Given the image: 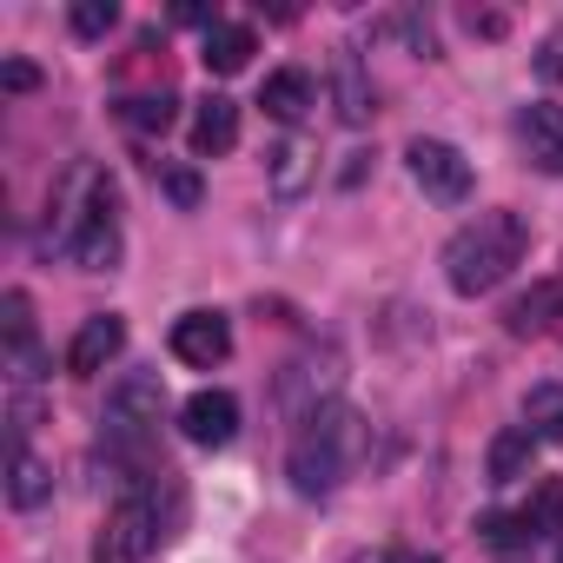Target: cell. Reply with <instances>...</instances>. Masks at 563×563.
I'll return each instance as SVG.
<instances>
[{
    "mask_svg": "<svg viewBox=\"0 0 563 563\" xmlns=\"http://www.w3.org/2000/svg\"><path fill=\"white\" fill-rule=\"evenodd\" d=\"M365 438H372V424H365L345 398L312 405V411L299 418V431H292V457H286L292 490H299V497H332V490L352 477V464L365 457Z\"/></svg>",
    "mask_w": 563,
    "mask_h": 563,
    "instance_id": "cell-1",
    "label": "cell"
},
{
    "mask_svg": "<svg viewBox=\"0 0 563 563\" xmlns=\"http://www.w3.org/2000/svg\"><path fill=\"white\" fill-rule=\"evenodd\" d=\"M523 252H530V225L517 212H477L444 239V278L457 299H484L523 265Z\"/></svg>",
    "mask_w": 563,
    "mask_h": 563,
    "instance_id": "cell-2",
    "label": "cell"
},
{
    "mask_svg": "<svg viewBox=\"0 0 563 563\" xmlns=\"http://www.w3.org/2000/svg\"><path fill=\"white\" fill-rule=\"evenodd\" d=\"M67 245H74L80 272H120V252H126V239H120V186L107 173H87V206L74 212Z\"/></svg>",
    "mask_w": 563,
    "mask_h": 563,
    "instance_id": "cell-3",
    "label": "cell"
},
{
    "mask_svg": "<svg viewBox=\"0 0 563 563\" xmlns=\"http://www.w3.org/2000/svg\"><path fill=\"white\" fill-rule=\"evenodd\" d=\"M159 543V510L140 484H126V497L107 510L100 537H93V563H146Z\"/></svg>",
    "mask_w": 563,
    "mask_h": 563,
    "instance_id": "cell-4",
    "label": "cell"
},
{
    "mask_svg": "<svg viewBox=\"0 0 563 563\" xmlns=\"http://www.w3.org/2000/svg\"><path fill=\"white\" fill-rule=\"evenodd\" d=\"M405 159H411V179L424 186V199H438V206H464L471 199V159L451 146V140H411L405 146Z\"/></svg>",
    "mask_w": 563,
    "mask_h": 563,
    "instance_id": "cell-5",
    "label": "cell"
},
{
    "mask_svg": "<svg viewBox=\"0 0 563 563\" xmlns=\"http://www.w3.org/2000/svg\"><path fill=\"white\" fill-rule=\"evenodd\" d=\"M166 345H173V358H179V365L212 372V365H225V358H232V325H225V312H179V319H173V332H166Z\"/></svg>",
    "mask_w": 563,
    "mask_h": 563,
    "instance_id": "cell-6",
    "label": "cell"
},
{
    "mask_svg": "<svg viewBox=\"0 0 563 563\" xmlns=\"http://www.w3.org/2000/svg\"><path fill=\"white\" fill-rule=\"evenodd\" d=\"M159 411H166V385H159V372H126V378H113V391H107V418H113L120 438L153 431Z\"/></svg>",
    "mask_w": 563,
    "mask_h": 563,
    "instance_id": "cell-7",
    "label": "cell"
},
{
    "mask_svg": "<svg viewBox=\"0 0 563 563\" xmlns=\"http://www.w3.org/2000/svg\"><path fill=\"white\" fill-rule=\"evenodd\" d=\"M120 352H126V319H120V312H93V319L74 332V345H67V372H74V378H93V372H107Z\"/></svg>",
    "mask_w": 563,
    "mask_h": 563,
    "instance_id": "cell-8",
    "label": "cell"
},
{
    "mask_svg": "<svg viewBox=\"0 0 563 563\" xmlns=\"http://www.w3.org/2000/svg\"><path fill=\"white\" fill-rule=\"evenodd\" d=\"M179 431H186L192 444H206V451L232 444V438H239V398H232V391H192V398L179 405Z\"/></svg>",
    "mask_w": 563,
    "mask_h": 563,
    "instance_id": "cell-9",
    "label": "cell"
},
{
    "mask_svg": "<svg viewBox=\"0 0 563 563\" xmlns=\"http://www.w3.org/2000/svg\"><path fill=\"white\" fill-rule=\"evenodd\" d=\"M556 319H563V272H556V278H537L530 292H517V299L504 306V332H510V339H543Z\"/></svg>",
    "mask_w": 563,
    "mask_h": 563,
    "instance_id": "cell-10",
    "label": "cell"
},
{
    "mask_svg": "<svg viewBox=\"0 0 563 563\" xmlns=\"http://www.w3.org/2000/svg\"><path fill=\"white\" fill-rule=\"evenodd\" d=\"M265 179H272L278 199H299V192L319 179V146H312L306 133H286V140L265 153Z\"/></svg>",
    "mask_w": 563,
    "mask_h": 563,
    "instance_id": "cell-11",
    "label": "cell"
},
{
    "mask_svg": "<svg viewBox=\"0 0 563 563\" xmlns=\"http://www.w3.org/2000/svg\"><path fill=\"white\" fill-rule=\"evenodd\" d=\"M517 140H523L537 173L563 179V107H523L517 113Z\"/></svg>",
    "mask_w": 563,
    "mask_h": 563,
    "instance_id": "cell-12",
    "label": "cell"
},
{
    "mask_svg": "<svg viewBox=\"0 0 563 563\" xmlns=\"http://www.w3.org/2000/svg\"><path fill=\"white\" fill-rule=\"evenodd\" d=\"M54 497V464L27 444H8V504L14 510H41Z\"/></svg>",
    "mask_w": 563,
    "mask_h": 563,
    "instance_id": "cell-13",
    "label": "cell"
},
{
    "mask_svg": "<svg viewBox=\"0 0 563 563\" xmlns=\"http://www.w3.org/2000/svg\"><path fill=\"white\" fill-rule=\"evenodd\" d=\"M232 146H239V100H225V93L199 100V113H192V153L199 159H219Z\"/></svg>",
    "mask_w": 563,
    "mask_h": 563,
    "instance_id": "cell-14",
    "label": "cell"
},
{
    "mask_svg": "<svg viewBox=\"0 0 563 563\" xmlns=\"http://www.w3.org/2000/svg\"><path fill=\"white\" fill-rule=\"evenodd\" d=\"M258 107L272 113V120H306V107H312V74L306 67H278V74H265V87H258Z\"/></svg>",
    "mask_w": 563,
    "mask_h": 563,
    "instance_id": "cell-15",
    "label": "cell"
},
{
    "mask_svg": "<svg viewBox=\"0 0 563 563\" xmlns=\"http://www.w3.org/2000/svg\"><path fill=\"white\" fill-rule=\"evenodd\" d=\"M252 54H258L252 27H232V21H212V27H206V47H199L206 74H239V67H245Z\"/></svg>",
    "mask_w": 563,
    "mask_h": 563,
    "instance_id": "cell-16",
    "label": "cell"
},
{
    "mask_svg": "<svg viewBox=\"0 0 563 563\" xmlns=\"http://www.w3.org/2000/svg\"><path fill=\"white\" fill-rule=\"evenodd\" d=\"M530 464H537L530 424H510V431L490 438V484H517V477H530Z\"/></svg>",
    "mask_w": 563,
    "mask_h": 563,
    "instance_id": "cell-17",
    "label": "cell"
},
{
    "mask_svg": "<svg viewBox=\"0 0 563 563\" xmlns=\"http://www.w3.org/2000/svg\"><path fill=\"white\" fill-rule=\"evenodd\" d=\"M523 424L537 444H563V385H530L523 398Z\"/></svg>",
    "mask_w": 563,
    "mask_h": 563,
    "instance_id": "cell-18",
    "label": "cell"
},
{
    "mask_svg": "<svg viewBox=\"0 0 563 563\" xmlns=\"http://www.w3.org/2000/svg\"><path fill=\"white\" fill-rule=\"evenodd\" d=\"M332 80H339V120H345V126H365V120H372V87H365L358 60L339 54V60H332Z\"/></svg>",
    "mask_w": 563,
    "mask_h": 563,
    "instance_id": "cell-19",
    "label": "cell"
},
{
    "mask_svg": "<svg viewBox=\"0 0 563 563\" xmlns=\"http://www.w3.org/2000/svg\"><path fill=\"white\" fill-rule=\"evenodd\" d=\"M120 113H126V126H133V133H166V126L179 120V100L159 87V93H140V100H126Z\"/></svg>",
    "mask_w": 563,
    "mask_h": 563,
    "instance_id": "cell-20",
    "label": "cell"
},
{
    "mask_svg": "<svg viewBox=\"0 0 563 563\" xmlns=\"http://www.w3.org/2000/svg\"><path fill=\"white\" fill-rule=\"evenodd\" d=\"M477 537H484L490 550H517V543H530V530H523L517 510H490V517H477Z\"/></svg>",
    "mask_w": 563,
    "mask_h": 563,
    "instance_id": "cell-21",
    "label": "cell"
},
{
    "mask_svg": "<svg viewBox=\"0 0 563 563\" xmlns=\"http://www.w3.org/2000/svg\"><path fill=\"white\" fill-rule=\"evenodd\" d=\"M517 517H523V530H530V537H543V530L563 517V484H537V497H530Z\"/></svg>",
    "mask_w": 563,
    "mask_h": 563,
    "instance_id": "cell-22",
    "label": "cell"
},
{
    "mask_svg": "<svg viewBox=\"0 0 563 563\" xmlns=\"http://www.w3.org/2000/svg\"><path fill=\"white\" fill-rule=\"evenodd\" d=\"M113 21H120L113 0H80V8H74V34H80V41H100Z\"/></svg>",
    "mask_w": 563,
    "mask_h": 563,
    "instance_id": "cell-23",
    "label": "cell"
},
{
    "mask_svg": "<svg viewBox=\"0 0 563 563\" xmlns=\"http://www.w3.org/2000/svg\"><path fill=\"white\" fill-rule=\"evenodd\" d=\"M159 186H166V199H173L179 212H192V206H199V173H192V166H166V173H159Z\"/></svg>",
    "mask_w": 563,
    "mask_h": 563,
    "instance_id": "cell-24",
    "label": "cell"
},
{
    "mask_svg": "<svg viewBox=\"0 0 563 563\" xmlns=\"http://www.w3.org/2000/svg\"><path fill=\"white\" fill-rule=\"evenodd\" d=\"M0 87H8V93H34L41 87V67L34 60H8V67H0Z\"/></svg>",
    "mask_w": 563,
    "mask_h": 563,
    "instance_id": "cell-25",
    "label": "cell"
},
{
    "mask_svg": "<svg viewBox=\"0 0 563 563\" xmlns=\"http://www.w3.org/2000/svg\"><path fill=\"white\" fill-rule=\"evenodd\" d=\"M352 563H438L431 550H378V556H352Z\"/></svg>",
    "mask_w": 563,
    "mask_h": 563,
    "instance_id": "cell-26",
    "label": "cell"
},
{
    "mask_svg": "<svg viewBox=\"0 0 563 563\" xmlns=\"http://www.w3.org/2000/svg\"><path fill=\"white\" fill-rule=\"evenodd\" d=\"M471 34H490V41H497V34H504V14H471Z\"/></svg>",
    "mask_w": 563,
    "mask_h": 563,
    "instance_id": "cell-27",
    "label": "cell"
},
{
    "mask_svg": "<svg viewBox=\"0 0 563 563\" xmlns=\"http://www.w3.org/2000/svg\"><path fill=\"white\" fill-rule=\"evenodd\" d=\"M543 74H563V60H556V54H550V60H543Z\"/></svg>",
    "mask_w": 563,
    "mask_h": 563,
    "instance_id": "cell-28",
    "label": "cell"
},
{
    "mask_svg": "<svg viewBox=\"0 0 563 563\" xmlns=\"http://www.w3.org/2000/svg\"><path fill=\"white\" fill-rule=\"evenodd\" d=\"M556 563H563V550H556Z\"/></svg>",
    "mask_w": 563,
    "mask_h": 563,
    "instance_id": "cell-29",
    "label": "cell"
}]
</instances>
